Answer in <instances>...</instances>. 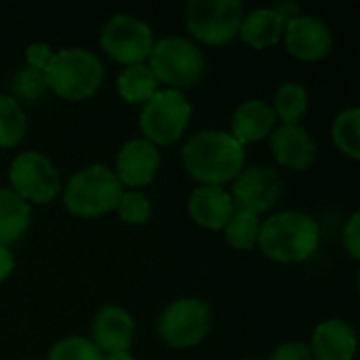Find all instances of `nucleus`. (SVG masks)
Segmentation results:
<instances>
[{"instance_id": "28", "label": "nucleus", "mask_w": 360, "mask_h": 360, "mask_svg": "<svg viewBox=\"0 0 360 360\" xmlns=\"http://www.w3.org/2000/svg\"><path fill=\"white\" fill-rule=\"evenodd\" d=\"M13 91L23 101H36L46 91L44 74L38 72V70H32L30 65L19 68L17 74H15V78H13Z\"/></svg>"}, {"instance_id": "16", "label": "nucleus", "mask_w": 360, "mask_h": 360, "mask_svg": "<svg viewBox=\"0 0 360 360\" xmlns=\"http://www.w3.org/2000/svg\"><path fill=\"white\" fill-rule=\"evenodd\" d=\"M234 211L232 196L221 186H198L188 200L190 217L207 230H224Z\"/></svg>"}, {"instance_id": "17", "label": "nucleus", "mask_w": 360, "mask_h": 360, "mask_svg": "<svg viewBox=\"0 0 360 360\" xmlns=\"http://www.w3.org/2000/svg\"><path fill=\"white\" fill-rule=\"evenodd\" d=\"M310 352L314 360H352L356 354V329L342 321H323L312 335Z\"/></svg>"}, {"instance_id": "9", "label": "nucleus", "mask_w": 360, "mask_h": 360, "mask_svg": "<svg viewBox=\"0 0 360 360\" xmlns=\"http://www.w3.org/2000/svg\"><path fill=\"white\" fill-rule=\"evenodd\" d=\"M99 42L114 61L122 65H137L150 57L156 40L152 27L141 17L118 13L103 23Z\"/></svg>"}, {"instance_id": "20", "label": "nucleus", "mask_w": 360, "mask_h": 360, "mask_svg": "<svg viewBox=\"0 0 360 360\" xmlns=\"http://www.w3.org/2000/svg\"><path fill=\"white\" fill-rule=\"evenodd\" d=\"M32 207L11 188L0 186V245L17 243L30 228Z\"/></svg>"}, {"instance_id": "25", "label": "nucleus", "mask_w": 360, "mask_h": 360, "mask_svg": "<svg viewBox=\"0 0 360 360\" xmlns=\"http://www.w3.org/2000/svg\"><path fill=\"white\" fill-rule=\"evenodd\" d=\"M259 217L247 211H234L230 221L224 228L226 243L238 251H249L257 245L259 236Z\"/></svg>"}, {"instance_id": "11", "label": "nucleus", "mask_w": 360, "mask_h": 360, "mask_svg": "<svg viewBox=\"0 0 360 360\" xmlns=\"http://www.w3.org/2000/svg\"><path fill=\"white\" fill-rule=\"evenodd\" d=\"M283 194V179L272 167H249L243 169L232 181V202L236 211L262 215L270 211Z\"/></svg>"}, {"instance_id": "18", "label": "nucleus", "mask_w": 360, "mask_h": 360, "mask_svg": "<svg viewBox=\"0 0 360 360\" xmlns=\"http://www.w3.org/2000/svg\"><path fill=\"white\" fill-rule=\"evenodd\" d=\"M274 127H276V114L272 105L264 99H247L232 114L230 135L240 146H245L270 137Z\"/></svg>"}, {"instance_id": "13", "label": "nucleus", "mask_w": 360, "mask_h": 360, "mask_svg": "<svg viewBox=\"0 0 360 360\" xmlns=\"http://www.w3.org/2000/svg\"><path fill=\"white\" fill-rule=\"evenodd\" d=\"M160 167V152L154 143L143 137L129 139L116 156V177L118 181L133 190H139L154 181Z\"/></svg>"}, {"instance_id": "30", "label": "nucleus", "mask_w": 360, "mask_h": 360, "mask_svg": "<svg viewBox=\"0 0 360 360\" xmlns=\"http://www.w3.org/2000/svg\"><path fill=\"white\" fill-rule=\"evenodd\" d=\"M53 55H55V51H53L49 44H44V42H34V44H30V46H27V51H25L27 65H30L32 70L42 72V74H44L46 65L51 63Z\"/></svg>"}, {"instance_id": "2", "label": "nucleus", "mask_w": 360, "mask_h": 360, "mask_svg": "<svg viewBox=\"0 0 360 360\" xmlns=\"http://www.w3.org/2000/svg\"><path fill=\"white\" fill-rule=\"evenodd\" d=\"M257 245L266 257L278 264H300L319 251L321 228L304 211H281L259 226Z\"/></svg>"}, {"instance_id": "1", "label": "nucleus", "mask_w": 360, "mask_h": 360, "mask_svg": "<svg viewBox=\"0 0 360 360\" xmlns=\"http://www.w3.org/2000/svg\"><path fill=\"white\" fill-rule=\"evenodd\" d=\"M181 162L186 173L202 186L224 188L245 169V146L226 131H198L184 143Z\"/></svg>"}, {"instance_id": "32", "label": "nucleus", "mask_w": 360, "mask_h": 360, "mask_svg": "<svg viewBox=\"0 0 360 360\" xmlns=\"http://www.w3.org/2000/svg\"><path fill=\"white\" fill-rule=\"evenodd\" d=\"M15 270V257L8 247L0 245V283H4Z\"/></svg>"}, {"instance_id": "3", "label": "nucleus", "mask_w": 360, "mask_h": 360, "mask_svg": "<svg viewBox=\"0 0 360 360\" xmlns=\"http://www.w3.org/2000/svg\"><path fill=\"white\" fill-rule=\"evenodd\" d=\"M101 59L82 46H70L55 51L51 63L44 70L46 89L68 101H82L97 93L103 82Z\"/></svg>"}, {"instance_id": "24", "label": "nucleus", "mask_w": 360, "mask_h": 360, "mask_svg": "<svg viewBox=\"0 0 360 360\" xmlns=\"http://www.w3.org/2000/svg\"><path fill=\"white\" fill-rule=\"evenodd\" d=\"M333 143L338 146V150L342 154H346L352 160L360 158V110L359 108H350L338 114L333 129Z\"/></svg>"}, {"instance_id": "8", "label": "nucleus", "mask_w": 360, "mask_h": 360, "mask_svg": "<svg viewBox=\"0 0 360 360\" xmlns=\"http://www.w3.org/2000/svg\"><path fill=\"white\" fill-rule=\"evenodd\" d=\"M243 17L240 0H192L186 4L188 32L211 46L232 42L238 36Z\"/></svg>"}, {"instance_id": "27", "label": "nucleus", "mask_w": 360, "mask_h": 360, "mask_svg": "<svg viewBox=\"0 0 360 360\" xmlns=\"http://www.w3.org/2000/svg\"><path fill=\"white\" fill-rule=\"evenodd\" d=\"M120 219L124 224H131V226H141V224H148L150 217H152V205H150V198L146 194H141L139 190H131V192H122L120 200H118V207H116Z\"/></svg>"}, {"instance_id": "23", "label": "nucleus", "mask_w": 360, "mask_h": 360, "mask_svg": "<svg viewBox=\"0 0 360 360\" xmlns=\"http://www.w3.org/2000/svg\"><path fill=\"white\" fill-rule=\"evenodd\" d=\"M27 133V118L21 103L0 93V148H15Z\"/></svg>"}, {"instance_id": "21", "label": "nucleus", "mask_w": 360, "mask_h": 360, "mask_svg": "<svg viewBox=\"0 0 360 360\" xmlns=\"http://www.w3.org/2000/svg\"><path fill=\"white\" fill-rule=\"evenodd\" d=\"M118 95L131 105H143L158 93V80L146 63L127 65L116 78Z\"/></svg>"}, {"instance_id": "5", "label": "nucleus", "mask_w": 360, "mask_h": 360, "mask_svg": "<svg viewBox=\"0 0 360 360\" xmlns=\"http://www.w3.org/2000/svg\"><path fill=\"white\" fill-rule=\"evenodd\" d=\"M148 59V68L152 70L156 80L175 91L198 84L207 68L202 51L186 36L160 38L158 42H154V49Z\"/></svg>"}, {"instance_id": "12", "label": "nucleus", "mask_w": 360, "mask_h": 360, "mask_svg": "<svg viewBox=\"0 0 360 360\" xmlns=\"http://www.w3.org/2000/svg\"><path fill=\"white\" fill-rule=\"evenodd\" d=\"M285 46L302 61H319L333 46L331 27L314 15H297L285 23Z\"/></svg>"}, {"instance_id": "7", "label": "nucleus", "mask_w": 360, "mask_h": 360, "mask_svg": "<svg viewBox=\"0 0 360 360\" xmlns=\"http://www.w3.org/2000/svg\"><path fill=\"white\" fill-rule=\"evenodd\" d=\"M213 325L211 306L200 297L171 302L156 321L158 338L171 348H192L200 344Z\"/></svg>"}, {"instance_id": "35", "label": "nucleus", "mask_w": 360, "mask_h": 360, "mask_svg": "<svg viewBox=\"0 0 360 360\" xmlns=\"http://www.w3.org/2000/svg\"><path fill=\"white\" fill-rule=\"evenodd\" d=\"M247 360H257V359H247Z\"/></svg>"}, {"instance_id": "34", "label": "nucleus", "mask_w": 360, "mask_h": 360, "mask_svg": "<svg viewBox=\"0 0 360 360\" xmlns=\"http://www.w3.org/2000/svg\"><path fill=\"white\" fill-rule=\"evenodd\" d=\"M101 360H135V356L129 352H108L101 356Z\"/></svg>"}, {"instance_id": "19", "label": "nucleus", "mask_w": 360, "mask_h": 360, "mask_svg": "<svg viewBox=\"0 0 360 360\" xmlns=\"http://www.w3.org/2000/svg\"><path fill=\"white\" fill-rule=\"evenodd\" d=\"M285 19L278 15L274 6L270 8H255L247 13L240 21L238 36L253 49H270L278 44L285 32Z\"/></svg>"}, {"instance_id": "31", "label": "nucleus", "mask_w": 360, "mask_h": 360, "mask_svg": "<svg viewBox=\"0 0 360 360\" xmlns=\"http://www.w3.org/2000/svg\"><path fill=\"white\" fill-rule=\"evenodd\" d=\"M344 247L346 251L359 259L360 257V213H352V217L348 219L346 228H344Z\"/></svg>"}, {"instance_id": "29", "label": "nucleus", "mask_w": 360, "mask_h": 360, "mask_svg": "<svg viewBox=\"0 0 360 360\" xmlns=\"http://www.w3.org/2000/svg\"><path fill=\"white\" fill-rule=\"evenodd\" d=\"M268 360H314L310 346L304 342H285L276 346Z\"/></svg>"}, {"instance_id": "26", "label": "nucleus", "mask_w": 360, "mask_h": 360, "mask_svg": "<svg viewBox=\"0 0 360 360\" xmlns=\"http://www.w3.org/2000/svg\"><path fill=\"white\" fill-rule=\"evenodd\" d=\"M97 346L82 335H68L59 340L46 354V360H101Z\"/></svg>"}, {"instance_id": "4", "label": "nucleus", "mask_w": 360, "mask_h": 360, "mask_svg": "<svg viewBox=\"0 0 360 360\" xmlns=\"http://www.w3.org/2000/svg\"><path fill=\"white\" fill-rule=\"evenodd\" d=\"M124 188L105 165H89L76 171L63 186V205L76 217H99L116 211Z\"/></svg>"}, {"instance_id": "15", "label": "nucleus", "mask_w": 360, "mask_h": 360, "mask_svg": "<svg viewBox=\"0 0 360 360\" xmlns=\"http://www.w3.org/2000/svg\"><path fill=\"white\" fill-rule=\"evenodd\" d=\"M270 146L283 169L306 171L316 158V141L302 124H281L270 133Z\"/></svg>"}, {"instance_id": "14", "label": "nucleus", "mask_w": 360, "mask_h": 360, "mask_svg": "<svg viewBox=\"0 0 360 360\" xmlns=\"http://www.w3.org/2000/svg\"><path fill=\"white\" fill-rule=\"evenodd\" d=\"M135 340V321L120 306H103L91 323V342L101 354L129 352Z\"/></svg>"}, {"instance_id": "22", "label": "nucleus", "mask_w": 360, "mask_h": 360, "mask_svg": "<svg viewBox=\"0 0 360 360\" xmlns=\"http://www.w3.org/2000/svg\"><path fill=\"white\" fill-rule=\"evenodd\" d=\"M308 108H310V97L304 84L283 82L278 86L274 95V103H272L276 120H283V124H300Z\"/></svg>"}, {"instance_id": "10", "label": "nucleus", "mask_w": 360, "mask_h": 360, "mask_svg": "<svg viewBox=\"0 0 360 360\" xmlns=\"http://www.w3.org/2000/svg\"><path fill=\"white\" fill-rule=\"evenodd\" d=\"M11 190L19 194L27 205H46L61 192V175L55 162L42 152L30 150L13 158L8 169Z\"/></svg>"}, {"instance_id": "33", "label": "nucleus", "mask_w": 360, "mask_h": 360, "mask_svg": "<svg viewBox=\"0 0 360 360\" xmlns=\"http://www.w3.org/2000/svg\"><path fill=\"white\" fill-rule=\"evenodd\" d=\"M274 8L278 11V15H281L285 21H289V19L302 15V8H300V4H295V2H278V4H274Z\"/></svg>"}, {"instance_id": "6", "label": "nucleus", "mask_w": 360, "mask_h": 360, "mask_svg": "<svg viewBox=\"0 0 360 360\" xmlns=\"http://www.w3.org/2000/svg\"><path fill=\"white\" fill-rule=\"evenodd\" d=\"M192 118V105L181 91L158 89V93L141 105L139 129L143 139L158 146H171L177 141Z\"/></svg>"}]
</instances>
